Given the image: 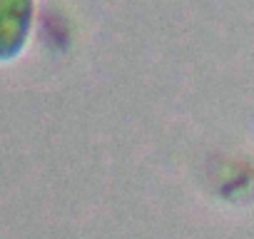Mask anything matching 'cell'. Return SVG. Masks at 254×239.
<instances>
[{"label": "cell", "instance_id": "cell-1", "mask_svg": "<svg viewBox=\"0 0 254 239\" xmlns=\"http://www.w3.org/2000/svg\"><path fill=\"white\" fill-rule=\"evenodd\" d=\"M35 0H0V62L15 60L30 38Z\"/></svg>", "mask_w": 254, "mask_h": 239}]
</instances>
